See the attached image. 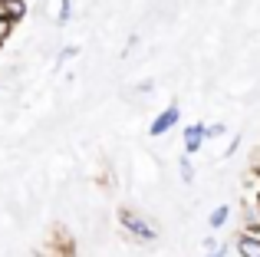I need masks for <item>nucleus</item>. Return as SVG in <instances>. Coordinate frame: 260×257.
<instances>
[{
	"instance_id": "obj_14",
	"label": "nucleus",
	"mask_w": 260,
	"mask_h": 257,
	"mask_svg": "<svg viewBox=\"0 0 260 257\" xmlns=\"http://www.w3.org/2000/svg\"><path fill=\"white\" fill-rule=\"evenodd\" d=\"M257 208H260V198H257Z\"/></svg>"
},
{
	"instance_id": "obj_12",
	"label": "nucleus",
	"mask_w": 260,
	"mask_h": 257,
	"mask_svg": "<svg viewBox=\"0 0 260 257\" xmlns=\"http://www.w3.org/2000/svg\"><path fill=\"white\" fill-rule=\"evenodd\" d=\"M0 20H7V0H0Z\"/></svg>"
},
{
	"instance_id": "obj_1",
	"label": "nucleus",
	"mask_w": 260,
	"mask_h": 257,
	"mask_svg": "<svg viewBox=\"0 0 260 257\" xmlns=\"http://www.w3.org/2000/svg\"><path fill=\"white\" fill-rule=\"evenodd\" d=\"M119 224L125 228L128 234H135L139 241H155V238H158L155 224H148L145 218H139V214H135V211H128V208H122V211H119Z\"/></svg>"
},
{
	"instance_id": "obj_6",
	"label": "nucleus",
	"mask_w": 260,
	"mask_h": 257,
	"mask_svg": "<svg viewBox=\"0 0 260 257\" xmlns=\"http://www.w3.org/2000/svg\"><path fill=\"white\" fill-rule=\"evenodd\" d=\"M228 214H231V208H228V205H217L214 211H211L208 224H211V228H214V231H217V228H224V224H228Z\"/></svg>"
},
{
	"instance_id": "obj_3",
	"label": "nucleus",
	"mask_w": 260,
	"mask_h": 257,
	"mask_svg": "<svg viewBox=\"0 0 260 257\" xmlns=\"http://www.w3.org/2000/svg\"><path fill=\"white\" fill-rule=\"evenodd\" d=\"M201 142H204V122H194V125L184 128V152L188 155L201 152Z\"/></svg>"
},
{
	"instance_id": "obj_9",
	"label": "nucleus",
	"mask_w": 260,
	"mask_h": 257,
	"mask_svg": "<svg viewBox=\"0 0 260 257\" xmlns=\"http://www.w3.org/2000/svg\"><path fill=\"white\" fill-rule=\"evenodd\" d=\"M228 128H224L221 122H214V125H204V139H214V135H224Z\"/></svg>"
},
{
	"instance_id": "obj_2",
	"label": "nucleus",
	"mask_w": 260,
	"mask_h": 257,
	"mask_svg": "<svg viewBox=\"0 0 260 257\" xmlns=\"http://www.w3.org/2000/svg\"><path fill=\"white\" fill-rule=\"evenodd\" d=\"M178 119H181V112H178V106H168L165 112H158V116L152 119V139H158V135L172 132V128L178 125Z\"/></svg>"
},
{
	"instance_id": "obj_5",
	"label": "nucleus",
	"mask_w": 260,
	"mask_h": 257,
	"mask_svg": "<svg viewBox=\"0 0 260 257\" xmlns=\"http://www.w3.org/2000/svg\"><path fill=\"white\" fill-rule=\"evenodd\" d=\"M26 17V4L23 0H7V23H17Z\"/></svg>"
},
{
	"instance_id": "obj_7",
	"label": "nucleus",
	"mask_w": 260,
	"mask_h": 257,
	"mask_svg": "<svg viewBox=\"0 0 260 257\" xmlns=\"http://www.w3.org/2000/svg\"><path fill=\"white\" fill-rule=\"evenodd\" d=\"M70 17H73V0H59V23H70Z\"/></svg>"
},
{
	"instance_id": "obj_10",
	"label": "nucleus",
	"mask_w": 260,
	"mask_h": 257,
	"mask_svg": "<svg viewBox=\"0 0 260 257\" xmlns=\"http://www.w3.org/2000/svg\"><path fill=\"white\" fill-rule=\"evenodd\" d=\"M10 26H13V23L0 20V46H4V43H7V37H10Z\"/></svg>"
},
{
	"instance_id": "obj_4",
	"label": "nucleus",
	"mask_w": 260,
	"mask_h": 257,
	"mask_svg": "<svg viewBox=\"0 0 260 257\" xmlns=\"http://www.w3.org/2000/svg\"><path fill=\"white\" fill-rule=\"evenodd\" d=\"M237 254H241V257H260V241L241 234V238H237Z\"/></svg>"
},
{
	"instance_id": "obj_13",
	"label": "nucleus",
	"mask_w": 260,
	"mask_h": 257,
	"mask_svg": "<svg viewBox=\"0 0 260 257\" xmlns=\"http://www.w3.org/2000/svg\"><path fill=\"white\" fill-rule=\"evenodd\" d=\"M204 257H224V251H211V254H204Z\"/></svg>"
},
{
	"instance_id": "obj_11",
	"label": "nucleus",
	"mask_w": 260,
	"mask_h": 257,
	"mask_svg": "<svg viewBox=\"0 0 260 257\" xmlns=\"http://www.w3.org/2000/svg\"><path fill=\"white\" fill-rule=\"evenodd\" d=\"M76 53H79V50H76V46H66V50H63V53H59V59H70V56H76Z\"/></svg>"
},
{
	"instance_id": "obj_8",
	"label": "nucleus",
	"mask_w": 260,
	"mask_h": 257,
	"mask_svg": "<svg viewBox=\"0 0 260 257\" xmlns=\"http://www.w3.org/2000/svg\"><path fill=\"white\" fill-rule=\"evenodd\" d=\"M178 168H181V181H191V178H194V168H191V158H181V162H178Z\"/></svg>"
}]
</instances>
